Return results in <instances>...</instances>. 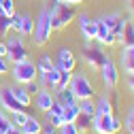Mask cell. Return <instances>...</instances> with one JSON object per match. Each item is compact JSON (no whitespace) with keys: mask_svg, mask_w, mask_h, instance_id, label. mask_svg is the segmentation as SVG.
I'll use <instances>...</instances> for the list:
<instances>
[{"mask_svg":"<svg viewBox=\"0 0 134 134\" xmlns=\"http://www.w3.org/2000/svg\"><path fill=\"white\" fill-rule=\"evenodd\" d=\"M51 32H53V26H51V17H49V7H43L38 11V15L34 17V30H32V38L34 43L41 47V45H47L49 38H51Z\"/></svg>","mask_w":134,"mask_h":134,"instance_id":"obj_1","label":"cell"},{"mask_svg":"<svg viewBox=\"0 0 134 134\" xmlns=\"http://www.w3.org/2000/svg\"><path fill=\"white\" fill-rule=\"evenodd\" d=\"M49 17H51L53 30H64L75 21V7L64 4V2H53L49 7Z\"/></svg>","mask_w":134,"mask_h":134,"instance_id":"obj_2","label":"cell"},{"mask_svg":"<svg viewBox=\"0 0 134 134\" xmlns=\"http://www.w3.org/2000/svg\"><path fill=\"white\" fill-rule=\"evenodd\" d=\"M9 72H11L13 81H15V85H26V83L36 81V64L30 58H26L21 62H15Z\"/></svg>","mask_w":134,"mask_h":134,"instance_id":"obj_3","label":"cell"},{"mask_svg":"<svg viewBox=\"0 0 134 134\" xmlns=\"http://www.w3.org/2000/svg\"><path fill=\"white\" fill-rule=\"evenodd\" d=\"M92 130L96 134H117L121 130V119L115 113H96L92 119Z\"/></svg>","mask_w":134,"mask_h":134,"instance_id":"obj_4","label":"cell"},{"mask_svg":"<svg viewBox=\"0 0 134 134\" xmlns=\"http://www.w3.org/2000/svg\"><path fill=\"white\" fill-rule=\"evenodd\" d=\"M4 45H7V60L13 62V64H15V62H21V60H26V58L30 55L28 45H26L24 36L17 34V32H13V34H7Z\"/></svg>","mask_w":134,"mask_h":134,"instance_id":"obj_5","label":"cell"},{"mask_svg":"<svg viewBox=\"0 0 134 134\" xmlns=\"http://www.w3.org/2000/svg\"><path fill=\"white\" fill-rule=\"evenodd\" d=\"M68 90L72 92V96L77 100H85V98H94L96 90H94V83L90 81V77L85 72H75L70 77V83H68Z\"/></svg>","mask_w":134,"mask_h":134,"instance_id":"obj_6","label":"cell"},{"mask_svg":"<svg viewBox=\"0 0 134 134\" xmlns=\"http://www.w3.org/2000/svg\"><path fill=\"white\" fill-rule=\"evenodd\" d=\"M98 70H100V79H102V85H104L107 90H115V87H117V83H119V66L115 64V60L107 58Z\"/></svg>","mask_w":134,"mask_h":134,"instance_id":"obj_7","label":"cell"},{"mask_svg":"<svg viewBox=\"0 0 134 134\" xmlns=\"http://www.w3.org/2000/svg\"><path fill=\"white\" fill-rule=\"evenodd\" d=\"M107 58H109V55L104 53V49H102V47H94L92 41H85V45H83V60H85L87 66H92V68L98 70Z\"/></svg>","mask_w":134,"mask_h":134,"instance_id":"obj_8","label":"cell"},{"mask_svg":"<svg viewBox=\"0 0 134 134\" xmlns=\"http://www.w3.org/2000/svg\"><path fill=\"white\" fill-rule=\"evenodd\" d=\"M13 32H17V34H21L24 38L26 36H32V30H34V17L26 11V13H15L13 17Z\"/></svg>","mask_w":134,"mask_h":134,"instance_id":"obj_9","label":"cell"},{"mask_svg":"<svg viewBox=\"0 0 134 134\" xmlns=\"http://www.w3.org/2000/svg\"><path fill=\"white\" fill-rule=\"evenodd\" d=\"M0 109H2V111H7V113L26 111V109L21 107V102H19V100L13 96L11 85H2V90H0Z\"/></svg>","mask_w":134,"mask_h":134,"instance_id":"obj_10","label":"cell"},{"mask_svg":"<svg viewBox=\"0 0 134 134\" xmlns=\"http://www.w3.org/2000/svg\"><path fill=\"white\" fill-rule=\"evenodd\" d=\"M53 62H55L58 68L64 70V72H72L77 68V55H75V51H70L68 47H62L58 51V60H53Z\"/></svg>","mask_w":134,"mask_h":134,"instance_id":"obj_11","label":"cell"},{"mask_svg":"<svg viewBox=\"0 0 134 134\" xmlns=\"http://www.w3.org/2000/svg\"><path fill=\"white\" fill-rule=\"evenodd\" d=\"M53 100H55V96H53V92H51V90H47V87H41V90H38L34 96H32V104H34L38 111L47 113L49 109H51Z\"/></svg>","mask_w":134,"mask_h":134,"instance_id":"obj_12","label":"cell"},{"mask_svg":"<svg viewBox=\"0 0 134 134\" xmlns=\"http://www.w3.org/2000/svg\"><path fill=\"white\" fill-rule=\"evenodd\" d=\"M96 24H98V36H96V41L100 43V47H113V45H117L113 32L107 28V24L102 19H96Z\"/></svg>","mask_w":134,"mask_h":134,"instance_id":"obj_13","label":"cell"},{"mask_svg":"<svg viewBox=\"0 0 134 134\" xmlns=\"http://www.w3.org/2000/svg\"><path fill=\"white\" fill-rule=\"evenodd\" d=\"M81 28V34H83V38H85V41H96V36H98V24H96V19H87L85 24H81L79 26Z\"/></svg>","mask_w":134,"mask_h":134,"instance_id":"obj_14","label":"cell"},{"mask_svg":"<svg viewBox=\"0 0 134 134\" xmlns=\"http://www.w3.org/2000/svg\"><path fill=\"white\" fill-rule=\"evenodd\" d=\"M121 47H134V17H128V24L121 34Z\"/></svg>","mask_w":134,"mask_h":134,"instance_id":"obj_15","label":"cell"},{"mask_svg":"<svg viewBox=\"0 0 134 134\" xmlns=\"http://www.w3.org/2000/svg\"><path fill=\"white\" fill-rule=\"evenodd\" d=\"M41 128H43V124L36 119V117L34 115H28L26 124L21 126V132L24 134H41Z\"/></svg>","mask_w":134,"mask_h":134,"instance_id":"obj_16","label":"cell"},{"mask_svg":"<svg viewBox=\"0 0 134 134\" xmlns=\"http://www.w3.org/2000/svg\"><path fill=\"white\" fill-rule=\"evenodd\" d=\"M11 92H13V96H15V98H17L19 102H21V107H24V109L32 104V96H30V94L24 90V85H11Z\"/></svg>","mask_w":134,"mask_h":134,"instance_id":"obj_17","label":"cell"},{"mask_svg":"<svg viewBox=\"0 0 134 134\" xmlns=\"http://www.w3.org/2000/svg\"><path fill=\"white\" fill-rule=\"evenodd\" d=\"M60 68L58 66H53L51 70H47V77H45V87L47 90H55L58 87V81H60Z\"/></svg>","mask_w":134,"mask_h":134,"instance_id":"obj_18","label":"cell"},{"mask_svg":"<svg viewBox=\"0 0 134 134\" xmlns=\"http://www.w3.org/2000/svg\"><path fill=\"white\" fill-rule=\"evenodd\" d=\"M53 66H55L53 58L49 55V53H43V55L38 58V62H36V72H47V70H51Z\"/></svg>","mask_w":134,"mask_h":134,"instance_id":"obj_19","label":"cell"},{"mask_svg":"<svg viewBox=\"0 0 134 134\" xmlns=\"http://www.w3.org/2000/svg\"><path fill=\"white\" fill-rule=\"evenodd\" d=\"M126 24H128V17H124V15H121V17L119 19H117V24L113 26V36H115V43L117 45H121V34H124V28H126Z\"/></svg>","mask_w":134,"mask_h":134,"instance_id":"obj_20","label":"cell"},{"mask_svg":"<svg viewBox=\"0 0 134 134\" xmlns=\"http://www.w3.org/2000/svg\"><path fill=\"white\" fill-rule=\"evenodd\" d=\"M92 119H94V117H90V115H85V113H79L77 121H75L77 130H79V132H87V130H92Z\"/></svg>","mask_w":134,"mask_h":134,"instance_id":"obj_21","label":"cell"},{"mask_svg":"<svg viewBox=\"0 0 134 134\" xmlns=\"http://www.w3.org/2000/svg\"><path fill=\"white\" fill-rule=\"evenodd\" d=\"M96 113H113V104H111V100H109L107 94L96 100Z\"/></svg>","mask_w":134,"mask_h":134,"instance_id":"obj_22","label":"cell"},{"mask_svg":"<svg viewBox=\"0 0 134 134\" xmlns=\"http://www.w3.org/2000/svg\"><path fill=\"white\" fill-rule=\"evenodd\" d=\"M79 111H81V113H85V115H90V117H94V115H96V102H94L92 98L79 100Z\"/></svg>","mask_w":134,"mask_h":134,"instance_id":"obj_23","label":"cell"},{"mask_svg":"<svg viewBox=\"0 0 134 134\" xmlns=\"http://www.w3.org/2000/svg\"><path fill=\"white\" fill-rule=\"evenodd\" d=\"M79 104L77 107H66L64 109V113H62V117H64V124H75L77 121V117H79Z\"/></svg>","mask_w":134,"mask_h":134,"instance_id":"obj_24","label":"cell"},{"mask_svg":"<svg viewBox=\"0 0 134 134\" xmlns=\"http://www.w3.org/2000/svg\"><path fill=\"white\" fill-rule=\"evenodd\" d=\"M0 15L2 17H13L15 15V0H0Z\"/></svg>","mask_w":134,"mask_h":134,"instance_id":"obj_25","label":"cell"},{"mask_svg":"<svg viewBox=\"0 0 134 134\" xmlns=\"http://www.w3.org/2000/svg\"><path fill=\"white\" fill-rule=\"evenodd\" d=\"M11 30H13L11 17H2V15H0V36L7 38V34H11Z\"/></svg>","mask_w":134,"mask_h":134,"instance_id":"obj_26","label":"cell"},{"mask_svg":"<svg viewBox=\"0 0 134 134\" xmlns=\"http://www.w3.org/2000/svg\"><path fill=\"white\" fill-rule=\"evenodd\" d=\"M26 119H28V113L26 111H17V113H11V121L17 126V128H21L24 124H26Z\"/></svg>","mask_w":134,"mask_h":134,"instance_id":"obj_27","label":"cell"},{"mask_svg":"<svg viewBox=\"0 0 134 134\" xmlns=\"http://www.w3.org/2000/svg\"><path fill=\"white\" fill-rule=\"evenodd\" d=\"M121 72H126L128 77H134V60H128V58H121Z\"/></svg>","mask_w":134,"mask_h":134,"instance_id":"obj_28","label":"cell"},{"mask_svg":"<svg viewBox=\"0 0 134 134\" xmlns=\"http://www.w3.org/2000/svg\"><path fill=\"white\" fill-rule=\"evenodd\" d=\"M119 17H121V13H109V15H104V17H100V19L107 24L109 30H113V26L117 24V19H119Z\"/></svg>","mask_w":134,"mask_h":134,"instance_id":"obj_29","label":"cell"},{"mask_svg":"<svg viewBox=\"0 0 134 134\" xmlns=\"http://www.w3.org/2000/svg\"><path fill=\"white\" fill-rule=\"evenodd\" d=\"M70 77H72V72H60V81H58V87H55V92L58 90H66L68 87V83H70Z\"/></svg>","mask_w":134,"mask_h":134,"instance_id":"obj_30","label":"cell"},{"mask_svg":"<svg viewBox=\"0 0 134 134\" xmlns=\"http://www.w3.org/2000/svg\"><path fill=\"white\" fill-rule=\"evenodd\" d=\"M11 126H15V124H13V121L9 119V117L4 115V111L0 109V134H4V132H7L9 128H11Z\"/></svg>","mask_w":134,"mask_h":134,"instance_id":"obj_31","label":"cell"},{"mask_svg":"<svg viewBox=\"0 0 134 134\" xmlns=\"http://www.w3.org/2000/svg\"><path fill=\"white\" fill-rule=\"evenodd\" d=\"M47 121L51 124L53 128H58V130H60V128L64 126V117H62V115H49V113H47Z\"/></svg>","mask_w":134,"mask_h":134,"instance_id":"obj_32","label":"cell"},{"mask_svg":"<svg viewBox=\"0 0 134 134\" xmlns=\"http://www.w3.org/2000/svg\"><path fill=\"white\" fill-rule=\"evenodd\" d=\"M58 134H81V132L77 130V126H75V124H64V126L58 130Z\"/></svg>","mask_w":134,"mask_h":134,"instance_id":"obj_33","label":"cell"},{"mask_svg":"<svg viewBox=\"0 0 134 134\" xmlns=\"http://www.w3.org/2000/svg\"><path fill=\"white\" fill-rule=\"evenodd\" d=\"M64 109H66V107H64L62 102H58V100H53L51 109H49L47 113H49V115H62V113H64Z\"/></svg>","mask_w":134,"mask_h":134,"instance_id":"obj_34","label":"cell"},{"mask_svg":"<svg viewBox=\"0 0 134 134\" xmlns=\"http://www.w3.org/2000/svg\"><path fill=\"white\" fill-rule=\"evenodd\" d=\"M126 128H128L130 132H134V104L130 107V111H128V115H126Z\"/></svg>","mask_w":134,"mask_h":134,"instance_id":"obj_35","label":"cell"},{"mask_svg":"<svg viewBox=\"0 0 134 134\" xmlns=\"http://www.w3.org/2000/svg\"><path fill=\"white\" fill-rule=\"evenodd\" d=\"M24 90H26V92H28L30 96H34V94H36V92L41 90V85H38L36 81H32V83H26V85H24Z\"/></svg>","mask_w":134,"mask_h":134,"instance_id":"obj_36","label":"cell"},{"mask_svg":"<svg viewBox=\"0 0 134 134\" xmlns=\"http://www.w3.org/2000/svg\"><path fill=\"white\" fill-rule=\"evenodd\" d=\"M121 58L134 60V47H121Z\"/></svg>","mask_w":134,"mask_h":134,"instance_id":"obj_37","label":"cell"},{"mask_svg":"<svg viewBox=\"0 0 134 134\" xmlns=\"http://www.w3.org/2000/svg\"><path fill=\"white\" fill-rule=\"evenodd\" d=\"M11 70V66H9V60L7 58H0V75H7Z\"/></svg>","mask_w":134,"mask_h":134,"instance_id":"obj_38","label":"cell"},{"mask_svg":"<svg viewBox=\"0 0 134 134\" xmlns=\"http://www.w3.org/2000/svg\"><path fill=\"white\" fill-rule=\"evenodd\" d=\"M53 2H64V4H70V7H77V4H83L85 0H53Z\"/></svg>","mask_w":134,"mask_h":134,"instance_id":"obj_39","label":"cell"},{"mask_svg":"<svg viewBox=\"0 0 134 134\" xmlns=\"http://www.w3.org/2000/svg\"><path fill=\"white\" fill-rule=\"evenodd\" d=\"M4 134H24V132H21V128H17V126H11Z\"/></svg>","mask_w":134,"mask_h":134,"instance_id":"obj_40","label":"cell"},{"mask_svg":"<svg viewBox=\"0 0 134 134\" xmlns=\"http://www.w3.org/2000/svg\"><path fill=\"white\" fill-rule=\"evenodd\" d=\"M0 58H7V45H4V41H0Z\"/></svg>","mask_w":134,"mask_h":134,"instance_id":"obj_41","label":"cell"},{"mask_svg":"<svg viewBox=\"0 0 134 134\" xmlns=\"http://www.w3.org/2000/svg\"><path fill=\"white\" fill-rule=\"evenodd\" d=\"M128 87H130V92L134 94V77H128Z\"/></svg>","mask_w":134,"mask_h":134,"instance_id":"obj_42","label":"cell"},{"mask_svg":"<svg viewBox=\"0 0 134 134\" xmlns=\"http://www.w3.org/2000/svg\"><path fill=\"white\" fill-rule=\"evenodd\" d=\"M128 7H130V11L134 13V0H128Z\"/></svg>","mask_w":134,"mask_h":134,"instance_id":"obj_43","label":"cell"},{"mask_svg":"<svg viewBox=\"0 0 134 134\" xmlns=\"http://www.w3.org/2000/svg\"><path fill=\"white\" fill-rule=\"evenodd\" d=\"M0 90H2V83H0Z\"/></svg>","mask_w":134,"mask_h":134,"instance_id":"obj_44","label":"cell"},{"mask_svg":"<svg viewBox=\"0 0 134 134\" xmlns=\"http://www.w3.org/2000/svg\"><path fill=\"white\" fill-rule=\"evenodd\" d=\"M130 134H134V132H130Z\"/></svg>","mask_w":134,"mask_h":134,"instance_id":"obj_45","label":"cell"}]
</instances>
